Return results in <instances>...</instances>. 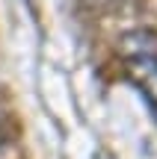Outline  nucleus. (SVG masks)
<instances>
[{
  "instance_id": "1",
  "label": "nucleus",
  "mask_w": 157,
  "mask_h": 159,
  "mask_svg": "<svg viewBox=\"0 0 157 159\" xmlns=\"http://www.w3.org/2000/svg\"><path fill=\"white\" fill-rule=\"evenodd\" d=\"M122 56L128 62L130 77L136 80L145 97L157 106V35L148 30H136L122 39Z\"/></svg>"
},
{
  "instance_id": "2",
  "label": "nucleus",
  "mask_w": 157,
  "mask_h": 159,
  "mask_svg": "<svg viewBox=\"0 0 157 159\" xmlns=\"http://www.w3.org/2000/svg\"><path fill=\"white\" fill-rule=\"evenodd\" d=\"M92 3H101V6H110V3H119V0H92Z\"/></svg>"
}]
</instances>
